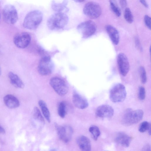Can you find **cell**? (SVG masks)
<instances>
[{
    "label": "cell",
    "mask_w": 151,
    "mask_h": 151,
    "mask_svg": "<svg viewBox=\"0 0 151 151\" xmlns=\"http://www.w3.org/2000/svg\"><path fill=\"white\" fill-rule=\"evenodd\" d=\"M84 1V0H76V1L77 2H82Z\"/></svg>",
    "instance_id": "cell-36"
},
{
    "label": "cell",
    "mask_w": 151,
    "mask_h": 151,
    "mask_svg": "<svg viewBox=\"0 0 151 151\" xmlns=\"http://www.w3.org/2000/svg\"><path fill=\"white\" fill-rule=\"evenodd\" d=\"M89 131L92 135L93 139L96 140L100 135L99 128L96 125H92L89 127Z\"/></svg>",
    "instance_id": "cell-23"
},
{
    "label": "cell",
    "mask_w": 151,
    "mask_h": 151,
    "mask_svg": "<svg viewBox=\"0 0 151 151\" xmlns=\"http://www.w3.org/2000/svg\"><path fill=\"white\" fill-rule=\"evenodd\" d=\"M53 64L49 55L43 56L40 60L38 66L39 73L43 76H47L52 73Z\"/></svg>",
    "instance_id": "cell-6"
},
{
    "label": "cell",
    "mask_w": 151,
    "mask_h": 151,
    "mask_svg": "<svg viewBox=\"0 0 151 151\" xmlns=\"http://www.w3.org/2000/svg\"><path fill=\"white\" fill-rule=\"evenodd\" d=\"M142 151H151V147L149 144H146L143 147Z\"/></svg>",
    "instance_id": "cell-31"
},
{
    "label": "cell",
    "mask_w": 151,
    "mask_h": 151,
    "mask_svg": "<svg viewBox=\"0 0 151 151\" xmlns=\"http://www.w3.org/2000/svg\"><path fill=\"white\" fill-rule=\"evenodd\" d=\"M118 67L119 72L122 76H125L129 69V64L127 58L123 53H120L117 58Z\"/></svg>",
    "instance_id": "cell-12"
},
{
    "label": "cell",
    "mask_w": 151,
    "mask_h": 151,
    "mask_svg": "<svg viewBox=\"0 0 151 151\" xmlns=\"http://www.w3.org/2000/svg\"><path fill=\"white\" fill-rule=\"evenodd\" d=\"M127 95V92L124 86L120 83L114 86L111 89L109 93L110 100L114 103L123 101Z\"/></svg>",
    "instance_id": "cell-4"
},
{
    "label": "cell",
    "mask_w": 151,
    "mask_h": 151,
    "mask_svg": "<svg viewBox=\"0 0 151 151\" xmlns=\"http://www.w3.org/2000/svg\"><path fill=\"white\" fill-rule=\"evenodd\" d=\"M72 101L75 107L80 109H85L87 108L88 105L87 100L76 93H74L73 94Z\"/></svg>",
    "instance_id": "cell-14"
},
{
    "label": "cell",
    "mask_w": 151,
    "mask_h": 151,
    "mask_svg": "<svg viewBox=\"0 0 151 151\" xmlns=\"http://www.w3.org/2000/svg\"><path fill=\"white\" fill-rule=\"evenodd\" d=\"M77 29L81 34L83 37L87 38L95 33L96 30V26L94 22L89 20L80 24L77 26Z\"/></svg>",
    "instance_id": "cell-5"
},
{
    "label": "cell",
    "mask_w": 151,
    "mask_h": 151,
    "mask_svg": "<svg viewBox=\"0 0 151 151\" xmlns=\"http://www.w3.org/2000/svg\"><path fill=\"white\" fill-rule=\"evenodd\" d=\"M124 17L128 23H131L133 21V16L130 9L128 8L125 9L124 12Z\"/></svg>",
    "instance_id": "cell-27"
},
{
    "label": "cell",
    "mask_w": 151,
    "mask_h": 151,
    "mask_svg": "<svg viewBox=\"0 0 151 151\" xmlns=\"http://www.w3.org/2000/svg\"><path fill=\"white\" fill-rule=\"evenodd\" d=\"M138 97L139 99L141 100H144L145 98V89L143 86H140L139 88Z\"/></svg>",
    "instance_id": "cell-29"
},
{
    "label": "cell",
    "mask_w": 151,
    "mask_h": 151,
    "mask_svg": "<svg viewBox=\"0 0 151 151\" xmlns=\"http://www.w3.org/2000/svg\"><path fill=\"white\" fill-rule=\"evenodd\" d=\"M8 77L11 84L15 87L20 88L24 87L23 82L19 77L16 74L12 72L8 73Z\"/></svg>",
    "instance_id": "cell-19"
},
{
    "label": "cell",
    "mask_w": 151,
    "mask_h": 151,
    "mask_svg": "<svg viewBox=\"0 0 151 151\" xmlns=\"http://www.w3.org/2000/svg\"><path fill=\"white\" fill-rule=\"evenodd\" d=\"M111 8L114 13L118 17H119L121 14V11L114 1H109Z\"/></svg>",
    "instance_id": "cell-26"
},
{
    "label": "cell",
    "mask_w": 151,
    "mask_h": 151,
    "mask_svg": "<svg viewBox=\"0 0 151 151\" xmlns=\"http://www.w3.org/2000/svg\"><path fill=\"white\" fill-rule=\"evenodd\" d=\"M31 40L30 35L25 32H22L16 34L14 38L15 45L20 48H24L29 44Z\"/></svg>",
    "instance_id": "cell-10"
},
{
    "label": "cell",
    "mask_w": 151,
    "mask_h": 151,
    "mask_svg": "<svg viewBox=\"0 0 151 151\" xmlns=\"http://www.w3.org/2000/svg\"><path fill=\"white\" fill-rule=\"evenodd\" d=\"M50 151H57L56 149H53L50 150Z\"/></svg>",
    "instance_id": "cell-35"
},
{
    "label": "cell",
    "mask_w": 151,
    "mask_h": 151,
    "mask_svg": "<svg viewBox=\"0 0 151 151\" xmlns=\"http://www.w3.org/2000/svg\"><path fill=\"white\" fill-rule=\"evenodd\" d=\"M119 3L121 6L123 8L125 7L127 4V1L126 0H120Z\"/></svg>",
    "instance_id": "cell-32"
},
{
    "label": "cell",
    "mask_w": 151,
    "mask_h": 151,
    "mask_svg": "<svg viewBox=\"0 0 151 151\" xmlns=\"http://www.w3.org/2000/svg\"><path fill=\"white\" fill-rule=\"evenodd\" d=\"M141 81L143 84H145L147 81V77L145 70L144 67L141 66L139 69Z\"/></svg>",
    "instance_id": "cell-28"
},
{
    "label": "cell",
    "mask_w": 151,
    "mask_h": 151,
    "mask_svg": "<svg viewBox=\"0 0 151 151\" xmlns=\"http://www.w3.org/2000/svg\"><path fill=\"white\" fill-rule=\"evenodd\" d=\"M0 18H1V14L0 13Z\"/></svg>",
    "instance_id": "cell-38"
},
{
    "label": "cell",
    "mask_w": 151,
    "mask_h": 151,
    "mask_svg": "<svg viewBox=\"0 0 151 151\" xmlns=\"http://www.w3.org/2000/svg\"><path fill=\"white\" fill-rule=\"evenodd\" d=\"M141 3L142 4L146 7H148V5L147 2L145 0L140 1Z\"/></svg>",
    "instance_id": "cell-33"
},
{
    "label": "cell",
    "mask_w": 151,
    "mask_h": 151,
    "mask_svg": "<svg viewBox=\"0 0 151 151\" xmlns=\"http://www.w3.org/2000/svg\"><path fill=\"white\" fill-rule=\"evenodd\" d=\"M84 13L88 17L93 19L99 17L101 13V9L97 3L89 2L86 4L83 9Z\"/></svg>",
    "instance_id": "cell-7"
},
{
    "label": "cell",
    "mask_w": 151,
    "mask_h": 151,
    "mask_svg": "<svg viewBox=\"0 0 151 151\" xmlns=\"http://www.w3.org/2000/svg\"><path fill=\"white\" fill-rule=\"evenodd\" d=\"M106 29L112 42L115 45L118 44L119 41V35L117 30L110 25H107Z\"/></svg>",
    "instance_id": "cell-17"
},
{
    "label": "cell",
    "mask_w": 151,
    "mask_h": 151,
    "mask_svg": "<svg viewBox=\"0 0 151 151\" xmlns=\"http://www.w3.org/2000/svg\"><path fill=\"white\" fill-rule=\"evenodd\" d=\"M144 112L141 109L133 110L129 108L124 113L122 119L123 124L128 126L136 124L142 119Z\"/></svg>",
    "instance_id": "cell-3"
},
{
    "label": "cell",
    "mask_w": 151,
    "mask_h": 151,
    "mask_svg": "<svg viewBox=\"0 0 151 151\" xmlns=\"http://www.w3.org/2000/svg\"><path fill=\"white\" fill-rule=\"evenodd\" d=\"M3 100L6 106L10 109L16 108L20 105L19 100L15 96L11 94L5 95L4 97Z\"/></svg>",
    "instance_id": "cell-18"
},
{
    "label": "cell",
    "mask_w": 151,
    "mask_h": 151,
    "mask_svg": "<svg viewBox=\"0 0 151 151\" xmlns=\"http://www.w3.org/2000/svg\"><path fill=\"white\" fill-rule=\"evenodd\" d=\"M33 115L35 119L41 122H44V118L41 115L39 109L37 107H34L33 110Z\"/></svg>",
    "instance_id": "cell-25"
},
{
    "label": "cell",
    "mask_w": 151,
    "mask_h": 151,
    "mask_svg": "<svg viewBox=\"0 0 151 151\" xmlns=\"http://www.w3.org/2000/svg\"><path fill=\"white\" fill-rule=\"evenodd\" d=\"M5 130L4 128L0 125V133L4 134L5 133Z\"/></svg>",
    "instance_id": "cell-34"
},
{
    "label": "cell",
    "mask_w": 151,
    "mask_h": 151,
    "mask_svg": "<svg viewBox=\"0 0 151 151\" xmlns=\"http://www.w3.org/2000/svg\"><path fill=\"white\" fill-rule=\"evenodd\" d=\"M144 21L146 26L150 29H151V18L148 15H146L144 18Z\"/></svg>",
    "instance_id": "cell-30"
},
{
    "label": "cell",
    "mask_w": 151,
    "mask_h": 151,
    "mask_svg": "<svg viewBox=\"0 0 151 151\" xmlns=\"http://www.w3.org/2000/svg\"><path fill=\"white\" fill-rule=\"evenodd\" d=\"M76 142L79 148L82 151H91V142L87 137L83 135L79 136L77 138Z\"/></svg>",
    "instance_id": "cell-15"
},
{
    "label": "cell",
    "mask_w": 151,
    "mask_h": 151,
    "mask_svg": "<svg viewBox=\"0 0 151 151\" xmlns=\"http://www.w3.org/2000/svg\"><path fill=\"white\" fill-rule=\"evenodd\" d=\"M50 84L55 91L59 95L63 96L68 93V88L65 81L58 77L51 78Z\"/></svg>",
    "instance_id": "cell-9"
},
{
    "label": "cell",
    "mask_w": 151,
    "mask_h": 151,
    "mask_svg": "<svg viewBox=\"0 0 151 151\" xmlns=\"http://www.w3.org/2000/svg\"><path fill=\"white\" fill-rule=\"evenodd\" d=\"M95 114L97 116L100 118H110L114 115V110L109 105L103 104L97 107Z\"/></svg>",
    "instance_id": "cell-13"
},
{
    "label": "cell",
    "mask_w": 151,
    "mask_h": 151,
    "mask_svg": "<svg viewBox=\"0 0 151 151\" xmlns=\"http://www.w3.org/2000/svg\"><path fill=\"white\" fill-rule=\"evenodd\" d=\"M132 139V138L130 136L124 132H121L117 134L115 139L117 143L125 147L129 146Z\"/></svg>",
    "instance_id": "cell-16"
},
{
    "label": "cell",
    "mask_w": 151,
    "mask_h": 151,
    "mask_svg": "<svg viewBox=\"0 0 151 151\" xmlns=\"http://www.w3.org/2000/svg\"><path fill=\"white\" fill-rule=\"evenodd\" d=\"M43 19L42 12L38 10H35L28 13L25 17L23 26L25 28L33 30L36 29L41 22Z\"/></svg>",
    "instance_id": "cell-2"
},
{
    "label": "cell",
    "mask_w": 151,
    "mask_h": 151,
    "mask_svg": "<svg viewBox=\"0 0 151 151\" xmlns=\"http://www.w3.org/2000/svg\"><path fill=\"white\" fill-rule=\"evenodd\" d=\"M67 3L65 1H64L62 3H57L53 2L52 4V9L57 12L58 13H65L68 10L66 6Z\"/></svg>",
    "instance_id": "cell-20"
},
{
    "label": "cell",
    "mask_w": 151,
    "mask_h": 151,
    "mask_svg": "<svg viewBox=\"0 0 151 151\" xmlns=\"http://www.w3.org/2000/svg\"><path fill=\"white\" fill-rule=\"evenodd\" d=\"M151 124L147 121H144L140 124L139 128V131L141 133L147 131L148 134L151 135Z\"/></svg>",
    "instance_id": "cell-22"
},
{
    "label": "cell",
    "mask_w": 151,
    "mask_h": 151,
    "mask_svg": "<svg viewBox=\"0 0 151 151\" xmlns=\"http://www.w3.org/2000/svg\"><path fill=\"white\" fill-rule=\"evenodd\" d=\"M4 19L6 22L9 24H14L18 19L17 10L15 7L12 5H6L3 10Z\"/></svg>",
    "instance_id": "cell-8"
},
{
    "label": "cell",
    "mask_w": 151,
    "mask_h": 151,
    "mask_svg": "<svg viewBox=\"0 0 151 151\" xmlns=\"http://www.w3.org/2000/svg\"><path fill=\"white\" fill-rule=\"evenodd\" d=\"M55 127L60 139L63 142L67 143L70 141L73 133L71 127L62 126L55 124Z\"/></svg>",
    "instance_id": "cell-11"
},
{
    "label": "cell",
    "mask_w": 151,
    "mask_h": 151,
    "mask_svg": "<svg viewBox=\"0 0 151 151\" xmlns=\"http://www.w3.org/2000/svg\"><path fill=\"white\" fill-rule=\"evenodd\" d=\"M1 68H0V76L1 74Z\"/></svg>",
    "instance_id": "cell-37"
},
{
    "label": "cell",
    "mask_w": 151,
    "mask_h": 151,
    "mask_svg": "<svg viewBox=\"0 0 151 151\" xmlns=\"http://www.w3.org/2000/svg\"></svg>",
    "instance_id": "cell-39"
},
{
    "label": "cell",
    "mask_w": 151,
    "mask_h": 151,
    "mask_svg": "<svg viewBox=\"0 0 151 151\" xmlns=\"http://www.w3.org/2000/svg\"><path fill=\"white\" fill-rule=\"evenodd\" d=\"M66 104L64 101L60 103L58 107V113L59 115L62 118L65 117L66 114Z\"/></svg>",
    "instance_id": "cell-24"
},
{
    "label": "cell",
    "mask_w": 151,
    "mask_h": 151,
    "mask_svg": "<svg viewBox=\"0 0 151 151\" xmlns=\"http://www.w3.org/2000/svg\"><path fill=\"white\" fill-rule=\"evenodd\" d=\"M38 104L45 117L48 122H50V114L46 103L43 100H40L38 102Z\"/></svg>",
    "instance_id": "cell-21"
},
{
    "label": "cell",
    "mask_w": 151,
    "mask_h": 151,
    "mask_svg": "<svg viewBox=\"0 0 151 151\" xmlns=\"http://www.w3.org/2000/svg\"><path fill=\"white\" fill-rule=\"evenodd\" d=\"M69 18L65 13L57 12L48 19L47 24L51 30H58L63 28L68 24Z\"/></svg>",
    "instance_id": "cell-1"
}]
</instances>
